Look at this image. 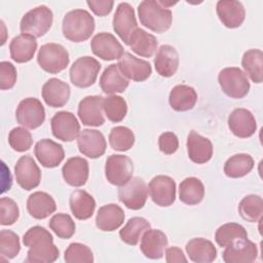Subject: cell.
<instances>
[{"mask_svg":"<svg viewBox=\"0 0 263 263\" xmlns=\"http://www.w3.org/2000/svg\"><path fill=\"white\" fill-rule=\"evenodd\" d=\"M23 243L29 248L26 262L52 263L60 257L51 233L42 226H33L23 236Z\"/></svg>","mask_w":263,"mask_h":263,"instance_id":"1","label":"cell"},{"mask_svg":"<svg viewBox=\"0 0 263 263\" xmlns=\"http://www.w3.org/2000/svg\"><path fill=\"white\" fill-rule=\"evenodd\" d=\"M95 28V18L85 9L71 10L63 18V35L72 42H83L87 40L92 35Z\"/></svg>","mask_w":263,"mask_h":263,"instance_id":"2","label":"cell"},{"mask_svg":"<svg viewBox=\"0 0 263 263\" xmlns=\"http://www.w3.org/2000/svg\"><path fill=\"white\" fill-rule=\"evenodd\" d=\"M140 23L155 33H163L171 28L173 13L158 1L144 0L138 6Z\"/></svg>","mask_w":263,"mask_h":263,"instance_id":"3","label":"cell"},{"mask_svg":"<svg viewBox=\"0 0 263 263\" xmlns=\"http://www.w3.org/2000/svg\"><path fill=\"white\" fill-rule=\"evenodd\" d=\"M52 21V11L47 6L40 5L29 10L23 15L20 23V29L22 34L39 38L49 31Z\"/></svg>","mask_w":263,"mask_h":263,"instance_id":"4","label":"cell"},{"mask_svg":"<svg viewBox=\"0 0 263 263\" xmlns=\"http://www.w3.org/2000/svg\"><path fill=\"white\" fill-rule=\"evenodd\" d=\"M218 82L222 91L232 99L245 98L251 87L246 73L237 67L222 69L218 75Z\"/></svg>","mask_w":263,"mask_h":263,"instance_id":"5","label":"cell"},{"mask_svg":"<svg viewBox=\"0 0 263 263\" xmlns=\"http://www.w3.org/2000/svg\"><path fill=\"white\" fill-rule=\"evenodd\" d=\"M70 62L67 49L59 43H46L41 45L37 63L42 70L50 74H58L65 70Z\"/></svg>","mask_w":263,"mask_h":263,"instance_id":"6","label":"cell"},{"mask_svg":"<svg viewBox=\"0 0 263 263\" xmlns=\"http://www.w3.org/2000/svg\"><path fill=\"white\" fill-rule=\"evenodd\" d=\"M100 70L101 64L95 58L88 55L78 58L70 68V80L77 87H89L96 82Z\"/></svg>","mask_w":263,"mask_h":263,"instance_id":"7","label":"cell"},{"mask_svg":"<svg viewBox=\"0 0 263 263\" xmlns=\"http://www.w3.org/2000/svg\"><path fill=\"white\" fill-rule=\"evenodd\" d=\"M133 173L134 163L128 156L112 154L106 159L105 176L110 184L123 186L133 178Z\"/></svg>","mask_w":263,"mask_h":263,"instance_id":"8","label":"cell"},{"mask_svg":"<svg viewBox=\"0 0 263 263\" xmlns=\"http://www.w3.org/2000/svg\"><path fill=\"white\" fill-rule=\"evenodd\" d=\"M148 185L140 177L132 178L118 189V199L129 210L142 209L148 198Z\"/></svg>","mask_w":263,"mask_h":263,"instance_id":"9","label":"cell"},{"mask_svg":"<svg viewBox=\"0 0 263 263\" xmlns=\"http://www.w3.org/2000/svg\"><path fill=\"white\" fill-rule=\"evenodd\" d=\"M15 118L21 125L35 129L44 122L45 110L38 99L27 98L18 103L15 110Z\"/></svg>","mask_w":263,"mask_h":263,"instance_id":"10","label":"cell"},{"mask_svg":"<svg viewBox=\"0 0 263 263\" xmlns=\"http://www.w3.org/2000/svg\"><path fill=\"white\" fill-rule=\"evenodd\" d=\"M50 126L53 137L63 142L74 141L80 133V124L76 116L69 111L55 113L50 120Z\"/></svg>","mask_w":263,"mask_h":263,"instance_id":"11","label":"cell"},{"mask_svg":"<svg viewBox=\"0 0 263 263\" xmlns=\"http://www.w3.org/2000/svg\"><path fill=\"white\" fill-rule=\"evenodd\" d=\"M16 183L24 190L36 188L41 181V171L31 155H24L18 158L14 165Z\"/></svg>","mask_w":263,"mask_h":263,"instance_id":"12","label":"cell"},{"mask_svg":"<svg viewBox=\"0 0 263 263\" xmlns=\"http://www.w3.org/2000/svg\"><path fill=\"white\" fill-rule=\"evenodd\" d=\"M90 48L95 55L104 61L119 60L124 53L120 42L114 35L107 32L96 34L91 39Z\"/></svg>","mask_w":263,"mask_h":263,"instance_id":"13","label":"cell"},{"mask_svg":"<svg viewBox=\"0 0 263 263\" xmlns=\"http://www.w3.org/2000/svg\"><path fill=\"white\" fill-rule=\"evenodd\" d=\"M112 25L114 32L126 45H128L130 35L138 29V23L133 6L126 2L119 3L113 16Z\"/></svg>","mask_w":263,"mask_h":263,"instance_id":"14","label":"cell"},{"mask_svg":"<svg viewBox=\"0 0 263 263\" xmlns=\"http://www.w3.org/2000/svg\"><path fill=\"white\" fill-rule=\"evenodd\" d=\"M152 201L159 206H170L176 200V182L164 175L154 177L148 185Z\"/></svg>","mask_w":263,"mask_h":263,"instance_id":"15","label":"cell"},{"mask_svg":"<svg viewBox=\"0 0 263 263\" xmlns=\"http://www.w3.org/2000/svg\"><path fill=\"white\" fill-rule=\"evenodd\" d=\"M103 100L101 96H87L79 102L77 114L82 124L95 127L104 124Z\"/></svg>","mask_w":263,"mask_h":263,"instance_id":"16","label":"cell"},{"mask_svg":"<svg viewBox=\"0 0 263 263\" xmlns=\"http://www.w3.org/2000/svg\"><path fill=\"white\" fill-rule=\"evenodd\" d=\"M77 146L80 153L88 158L95 159L101 157L106 152L107 142L101 132L85 128L77 137Z\"/></svg>","mask_w":263,"mask_h":263,"instance_id":"17","label":"cell"},{"mask_svg":"<svg viewBox=\"0 0 263 263\" xmlns=\"http://www.w3.org/2000/svg\"><path fill=\"white\" fill-rule=\"evenodd\" d=\"M120 72L127 78L137 82L145 81L152 73L149 62L138 59L130 52H124L117 63Z\"/></svg>","mask_w":263,"mask_h":263,"instance_id":"18","label":"cell"},{"mask_svg":"<svg viewBox=\"0 0 263 263\" xmlns=\"http://www.w3.org/2000/svg\"><path fill=\"white\" fill-rule=\"evenodd\" d=\"M257 246L248 238H240L227 246L222 257L226 263H252L257 259Z\"/></svg>","mask_w":263,"mask_h":263,"instance_id":"19","label":"cell"},{"mask_svg":"<svg viewBox=\"0 0 263 263\" xmlns=\"http://www.w3.org/2000/svg\"><path fill=\"white\" fill-rule=\"evenodd\" d=\"M34 154L39 163L47 168L57 167L65 158L63 146L50 139L38 141L34 148Z\"/></svg>","mask_w":263,"mask_h":263,"instance_id":"20","label":"cell"},{"mask_svg":"<svg viewBox=\"0 0 263 263\" xmlns=\"http://www.w3.org/2000/svg\"><path fill=\"white\" fill-rule=\"evenodd\" d=\"M228 127L237 138L252 137L257 129V122L253 113L245 108L234 109L228 116Z\"/></svg>","mask_w":263,"mask_h":263,"instance_id":"21","label":"cell"},{"mask_svg":"<svg viewBox=\"0 0 263 263\" xmlns=\"http://www.w3.org/2000/svg\"><path fill=\"white\" fill-rule=\"evenodd\" d=\"M41 95L47 106L61 108L68 103L71 88L67 82L59 78H50L43 84Z\"/></svg>","mask_w":263,"mask_h":263,"instance_id":"22","label":"cell"},{"mask_svg":"<svg viewBox=\"0 0 263 263\" xmlns=\"http://www.w3.org/2000/svg\"><path fill=\"white\" fill-rule=\"evenodd\" d=\"M217 15L220 22L229 29L238 28L246 17V10L241 2L235 0H220L216 5Z\"/></svg>","mask_w":263,"mask_h":263,"instance_id":"23","label":"cell"},{"mask_svg":"<svg viewBox=\"0 0 263 263\" xmlns=\"http://www.w3.org/2000/svg\"><path fill=\"white\" fill-rule=\"evenodd\" d=\"M187 153L191 161L197 164L208 162L213 156V144L212 142L199 135L195 130H191L187 138Z\"/></svg>","mask_w":263,"mask_h":263,"instance_id":"24","label":"cell"},{"mask_svg":"<svg viewBox=\"0 0 263 263\" xmlns=\"http://www.w3.org/2000/svg\"><path fill=\"white\" fill-rule=\"evenodd\" d=\"M62 175L68 185L72 187L83 186L86 183L89 175L87 160L79 156L69 158L63 165Z\"/></svg>","mask_w":263,"mask_h":263,"instance_id":"25","label":"cell"},{"mask_svg":"<svg viewBox=\"0 0 263 263\" xmlns=\"http://www.w3.org/2000/svg\"><path fill=\"white\" fill-rule=\"evenodd\" d=\"M167 247V237L159 229L149 228L142 236L140 250L146 258L158 260L162 258Z\"/></svg>","mask_w":263,"mask_h":263,"instance_id":"26","label":"cell"},{"mask_svg":"<svg viewBox=\"0 0 263 263\" xmlns=\"http://www.w3.org/2000/svg\"><path fill=\"white\" fill-rule=\"evenodd\" d=\"M57 204L51 195L43 191H36L29 195L27 199V211L31 217L42 220L53 214Z\"/></svg>","mask_w":263,"mask_h":263,"instance_id":"27","label":"cell"},{"mask_svg":"<svg viewBox=\"0 0 263 263\" xmlns=\"http://www.w3.org/2000/svg\"><path fill=\"white\" fill-rule=\"evenodd\" d=\"M124 212L116 203L101 206L96 216V226L102 231H114L124 222Z\"/></svg>","mask_w":263,"mask_h":263,"instance_id":"28","label":"cell"},{"mask_svg":"<svg viewBox=\"0 0 263 263\" xmlns=\"http://www.w3.org/2000/svg\"><path fill=\"white\" fill-rule=\"evenodd\" d=\"M154 67L156 72L162 77H172L179 67V53L177 49L170 45H161L154 58Z\"/></svg>","mask_w":263,"mask_h":263,"instance_id":"29","label":"cell"},{"mask_svg":"<svg viewBox=\"0 0 263 263\" xmlns=\"http://www.w3.org/2000/svg\"><path fill=\"white\" fill-rule=\"evenodd\" d=\"M36 49V38L27 34H20L13 37L9 44L10 58L18 64L31 61L34 58Z\"/></svg>","mask_w":263,"mask_h":263,"instance_id":"30","label":"cell"},{"mask_svg":"<svg viewBox=\"0 0 263 263\" xmlns=\"http://www.w3.org/2000/svg\"><path fill=\"white\" fill-rule=\"evenodd\" d=\"M185 249L189 259L195 263H211L217 258V250L214 243L203 237L190 239Z\"/></svg>","mask_w":263,"mask_h":263,"instance_id":"31","label":"cell"},{"mask_svg":"<svg viewBox=\"0 0 263 263\" xmlns=\"http://www.w3.org/2000/svg\"><path fill=\"white\" fill-rule=\"evenodd\" d=\"M128 84V79L120 72L117 64L108 66L100 77V86L102 90L110 96L123 92Z\"/></svg>","mask_w":263,"mask_h":263,"instance_id":"32","label":"cell"},{"mask_svg":"<svg viewBox=\"0 0 263 263\" xmlns=\"http://www.w3.org/2000/svg\"><path fill=\"white\" fill-rule=\"evenodd\" d=\"M196 102V90L186 84H178L174 86L168 96L170 106L177 112H185L193 109Z\"/></svg>","mask_w":263,"mask_h":263,"instance_id":"33","label":"cell"},{"mask_svg":"<svg viewBox=\"0 0 263 263\" xmlns=\"http://www.w3.org/2000/svg\"><path fill=\"white\" fill-rule=\"evenodd\" d=\"M70 210L78 220L89 219L96 210V200L85 190H75L70 195Z\"/></svg>","mask_w":263,"mask_h":263,"instance_id":"34","label":"cell"},{"mask_svg":"<svg viewBox=\"0 0 263 263\" xmlns=\"http://www.w3.org/2000/svg\"><path fill=\"white\" fill-rule=\"evenodd\" d=\"M157 39L154 35L138 28L129 37L128 46L140 57L151 58L157 49Z\"/></svg>","mask_w":263,"mask_h":263,"instance_id":"35","label":"cell"},{"mask_svg":"<svg viewBox=\"0 0 263 263\" xmlns=\"http://www.w3.org/2000/svg\"><path fill=\"white\" fill-rule=\"evenodd\" d=\"M204 197V186L195 177L184 179L179 185V199L187 205H195Z\"/></svg>","mask_w":263,"mask_h":263,"instance_id":"36","label":"cell"},{"mask_svg":"<svg viewBox=\"0 0 263 263\" xmlns=\"http://www.w3.org/2000/svg\"><path fill=\"white\" fill-rule=\"evenodd\" d=\"M150 226V223L145 218L133 217L119 231L120 239L126 245L136 246Z\"/></svg>","mask_w":263,"mask_h":263,"instance_id":"37","label":"cell"},{"mask_svg":"<svg viewBox=\"0 0 263 263\" xmlns=\"http://www.w3.org/2000/svg\"><path fill=\"white\" fill-rule=\"evenodd\" d=\"M254 167V159L250 154L238 153L230 156L224 163V173L229 178L247 176Z\"/></svg>","mask_w":263,"mask_h":263,"instance_id":"38","label":"cell"},{"mask_svg":"<svg viewBox=\"0 0 263 263\" xmlns=\"http://www.w3.org/2000/svg\"><path fill=\"white\" fill-rule=\"evenodd\" d=\"M241 66L251 80L261 83L263 80V52L260 49L247 50L241 59Z\"/></svg>","mask_w":263,"mask_h":263,"instance_id":"39","label":"cell"},{"mask_svg":"<svg viewBox=\"0 0 263 263\" xmlns=\"http://www.w3.org/2000/svg\"><path fill=\"white\" fill-rule=\"evenodd\" d=\"M240 217L248 222L261 221L263 214V200L260 195L250 194L245 196L238 204Z\"/></svg>","mask_w":263,"mask_h":263,"instance_id":"40","label":"cell"},{"mask_svg":"<svg viewBox=\"0 0 263 263\" xmlns=\"http://www.w3.org/2000/svg\"><path fill=\"white\" fill-rule=\"evenodd\" d=\"M240 238H248V232L246 228L238 223L230 222L223 224L215 233V240L221 248H226Z\"/></svg>","mask_w":263,"mask_h":263,"instance_id":"41","label":"cell"},{"mask_svg":"<svg viewBox=\"0 0 263 263\" xmlns=\"http://www.w3.org/2000/svg\"><path fill=\"white\" fill-rule=\"evenodd\" d=\"M103 110L106 117L111 122L116 123L124 119L127 113V104L122 97L111 95L109 97L104 98Z\"/></svg>","mask_w":263,"mask_h":263,"instance_id":"42","label":"cell"},{"mask_svg":"<svg viewBox=\"0 0 263 263\" xmlns=\"http://www.w3.org/2000/svg\"><path fill=\"white\" fill-rule=\"evenodd\" d=\"M109 144L115 151H127L135 144V135L133 130L126 126H115L109 134Z\"/></svg>","mask_w":263,"mask_h":263,"instance_id":"43","label":"cell"},{"mask_svg":"<svg viewBox=\"0 0 263 263\" xmlns=\"http://www.w3.org/2000/svg\"><path fill=\"white\" fill-rule=\"evenodd\" d=\"M49 228L55 233V235L63 239L72 237L75 233L76 225L70 215L64 213H58L49 220Z\"/></svg>","mask_w":263,"mask_h":263,"instance_id":"44","label":"cell"},{"mask_svg":"<svg viewBox=\"0 0 263 263\" xmlns=\"http://www.w3.org/2000/svg\"><path fill=\"white\" fill-rule=\"evenodd\" d=\"M21 251V242L18 235L7 229L0 232V254L6 259H13Z\"/></svg>","mask_w":263,"mask_h":263,"instance_id":"45","label":"cell"},{"mask_svg":"<svg viewBox=\"0 0 263 263\" xmlns=\"http://www.w3.org/2000/svg\"><path fill=\"white\" fill-rule=\"evenodd\" d=\"M64 259L67 263H92L93 254L86 245L72 242L66 249Z\"/></svg>","mask_w":263,"mask_h":263,"instance_id":"46","label":"cell"},{"mask_svg":"<svg viewBox=\"0 0 263 263\" xmlns=\"http://www.w3.org/2000/svg\"><path fill=\"white\" fill-rule=\"evenodd\" d=\"M9 146L16 152L28 151L33 144L31 133L25 127H14L8 134Z\"/></svg>","mask_w":263,"mask_h":263,"instance_id":"47","label":"cell"},{"mask_svg":"<svg viewBox=\"0 0 263 263\" xmlns=\"http://www.w3.org/2000/svg\"><path fill=\"white\" fill-rule=\"evenodd\" d=\"M20 217V210L16 202L9 197L0 199V224L9 226L14 224Z\"/></svg>","mask_w":263,"mask_h":263,"instance_id":"48","label":"cell"},{"mask_svg":"<svg viewBox=\"0 0 263 263\" xmlns=\"http://www.w3.org/2000/svg\"><path fill=\"white\" fill-rule=\"evenodd\" d=\"M16 69L10 62L3 61L0 63V88L2 90L10 89L16 82Z\"/></svg>","mask_w":263,"mask_h":263,"instance_id":"49","label":"cell"},{"mask_svg":"<svg viewBox=\"0 0 263 263\" xmlns=\"http://www.w3.org/2000/svg\"><path fill=\"white\" fill-rule=\"evenodd\" d=\"M158 147L165 155L174 154L179 148L178 137L173 132L162 133L158 138Z\"/></svg>","mask_w":263,"mask_h":263,"instance_id":"50","label":"cell"},{"mask_svg":"<svg viewBox=\"0 0 263 263\" xmlns=\"http://www.w3.org/2000/svg\"><path fill=\"white\" fill-rule=\"evenodd\" d=\"M86 4L90 10L98 16H105L109 14L113 8L114 1L112 0H97V1H86Z\"/></svg>","mask_w":263,"mask_h":263,"instance_id":"51","label":"cell"},{"mask_svg":"<svg viewBox=\"0 0 263 263\" xmlns=\"http://www.w3.org/2000/svg\"><path fill=\"white\" fill-rule=\"evenodd\" d=\"M165 260L167 263H180L187 262L183 251L178 247H171L165 249Z\"/></svg>","mask_w":263,"mask_h":263,"instance_id":"52","label":"cell"}]
</instances>
